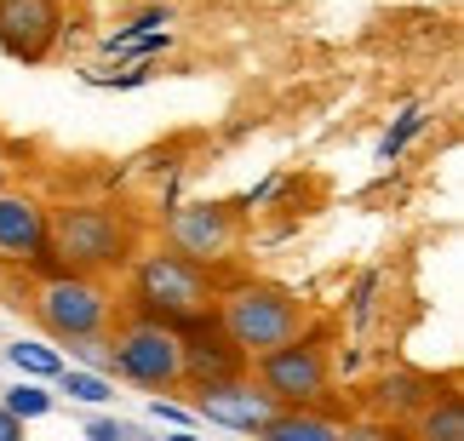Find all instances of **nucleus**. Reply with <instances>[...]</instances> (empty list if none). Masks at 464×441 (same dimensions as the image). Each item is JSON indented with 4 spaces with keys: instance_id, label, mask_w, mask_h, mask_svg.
Listing matches in <instances>:
<instances>
[{
    "instance_id": "f257e3e1",
    "label": "nucleus",
    "mask_w": 464,
    "mask_h": 441,
    "mask_svg": "<svg viewBox=\"0 0 464 441\" xmlns=\"http://www.w3.org/2000/svg\"><path fill=\"white\" fill-rule=\"evenodd\" d=\"M46 246L58 270L110 275L132 264L138 224L115 201H63V206H46Z\"/></svg>"
},
{
    "instance_id": "f03ea898",
    "label": "nucleus",
    "mask_w": 464,
    "mask_h": 441,
    "mask_svg": "<svg viewBox=\"0 0 464 441\" xmlns=\"http://www.w3.org/2000/svg\"><path fill=\"white\" fill-rule=\"evenodd\" d=\"M132 287H127V304L132 315H150L160 327H189L212 315V298H218V281H212L207 264H189L184 253L172 246H155V253H132Z\"/></svg>"
},
{
    "instance_id": "7ed1b4c3",
    "label": "nucleus",
    "mask_w": 464,
    "mask_h": 441,
    "mask_svg": "<svg viewBox=\"0 0 464 441\" xmlns=\"http://www.w3.org/2000/svg\"><path fill=\"white\" fill-rule=\"evenodd\" d=\"M212 321L236 339V350L258 356V350L304 332V304L287 287H276V281H229L212 298Z\"/></svg>"
},
{
    "instance_id": "20e7f679",
    "label": "nucleus",
    "mask_w": 464,
    "mask_h": 441,
    "mask_svg": "<svg viewBox=\"0 0 464 441\" xmlns=\"http://www.w3.org/2000/svg\"><path fill=\"white\" fill-rule=\"evenodd\" d=\"M29 310H34V321L63 344L98 339V332H110V321H115V298L103 287V275H81V270H46L34 298H29Z\"/></svg>"
},
{
    "instance_id": "39448f33",
    "label": "nucleus",
    "mask_w": 464,
    "mask_h": 441,
    "mask_svg": "<svg viewBox=\"0 0 464 441\" xmlns=\"http://www.w3.org/2000/svg\"><path fill=\"white\" fill-rule=\"evenodd\" d=\"M246 373H253V384L276 401V407H321L327 390H333L327 350H321L315 339H304V332H293V339L246 356Z\"/></svg>"
},
{
    "instance_id": "423d86ee",
    "label": "nucleus",
    "mask_w": 464,
    "mask_h": 441,
    "mask_svg": "<svg viewBox=\"0 0 464 441\" xmlns=\"http://www.w3.org/2000/svg\"><path fill=\"white\" fill-rule=\"evenodd\" d=\"M110 373L127 379L132 390L172 396V390H184V344H178L172 327L150 321V315H132L110 339Z\"/></svg>"
},
{
    "instance_id": "0eeeda50",
    "label": "nucleus",
    "mask_w": 464,
    "mask_h": 441,
    "mask_svg": "<svg viewBox=\"0 0 464 441\" xmlns=\"http://www.w3.org/2000/svg\"><path fill=\"white\" fill-rule=\"evenodd\" d=\"M0 264L6 270H58L46 246V201L0 184Z\"/></svg>"
},
{
    "instance_id": "6e6552de",
    "label": "nucleus",
    "mask_w": 464,
    "mask_h": 441,
    "mask_svg": "<svg viewBox=\"0 0 464 441\" xmlns=\"http://www.w3.org/2000/svg\"><path fill=\"white\" fill-rule=\"evenodd\" d=\"M160 241L172 253H184L189 264H224L229 246H236V213L218 201H189V206H172L167 224H160Z\"/></svg>"
},
{
    "instance_id": "1a4fd4ad",
    "label": "nucleus",
    "mask_w": 464,
    "mask_h": 441,
    "mask_svg": "<svg viewBox=\"0 0 464 441\" xmlns=\"http://www.w3.org/2000/svg\"><path fill=\"white\" fill-rule=\"evenodd\" d=\"M69 17L58 0H0V52L12 63H46L58 52Z\"/></svg>"
},
{
    "instance_id": "9d476101",
    "label": "nucleus",
    "mask_w": 464,
    "mask_h": 441,
    "mask_svg": "<svg viewBox=\"0 0 464 441\" xmlns=\"http://www.w3.org/2000/svg\"><path fill=\"white\" fill-rule=\"evenodd\" d=\"M195 396V418H207V425H224V430H241V436H258L270 425L276 401L258 390L246 373L236 379H212V384H184Z\"/></svg>"
},
{
    "instance_id": "9b49d317",
    "label": "nucleus",
    "mask_w": 464,
    "mask_h": 441,
    "mask_svg": "<svg viewBox=\"0 0 464 441\" xmlns=\"http://www.w3.org/2000/svg\"><path fill=\"white\" fill-rule=\"evenodd\" d=\"M178 344H184V384H212V379L246 373V350H236V339H229L212 315L178 327Z\"/></svg>"
},
{
    "instance_id": "f8f14e48",
    "label": "nucleus",
    "mask_w": 464,
    "mask_h": 441,
    "mask_svg": "<svg viewBox=\"0 0 464 441\" xmlns=\"http://www.w3.org/2000/svg\"><path fill=\"white\" fill-rule=\"evenodd\" d=\"M436 396V379L430 373H413V367H396V373H384L379 384H372V407L379 413H390V418H413L424 401Z\"/></svg>"
},
{
    "instance_id": "ddd939ff",
    "label": "nucleus",
    "mask_w": 464,
    "mask_h": 441,
    "mask_svg": "<svg viewBox=\"0 0 464 441\" xmlns=\"http://www.w3.org/2000/svg\"><path fill=\"white\" fill-rule=\"evenodd\" d=\"M413 436L419 441H464V401L453 390L448 396H430L413 413Z\"/></svg>"
},
{
    "instance_id": "4468645a",
    "label": "nucleus",
    "mask_w": 464,
    "mask_h": 441,
    "mask_svg": "<svg viewBox=\"0 0 464 441\" xmlns=\"http://www.w3.org/2000/svg\"><path fill=\"white\" fill-rule=\"evenodd\" d=\"M258 436H270V441H327L333 425H327V418H315L310 407H276L270 425H264Z\"/></svg>"
},
{
    "instance_id": "2eb2a0df",
    "label": "nucleus",
    "mask_w": 464,
    "mask_h": 441,
    "mask_svg": "<svg viewBox=\"0 0 464 441\" xmlns=\"http://www.w3.org/2000/svg\"><path fill=\"white\" fill-rule=\"evenodd\" d=\"M0 401H6L17 418H46V413H52V396H46V390H34V384H12V390L0 396Z\"/></svg>"
},
{
    "instance_id": "dca6fc26",
    "label": "nucleus",
    "mask_w": 464,
    "mask_h": 441,
    "mask_svg": "<svg viewBox=\"0 0 464 441\" xmlns=\"http://www.w3.org/2000/svg\"><path fill=\"white\" fill-rule=\"evenodd\" d=\"M58 379H63V396H75V401H110V384H103L98 373H69V367H58Z\"/></svg>"
},
{
    "instance_id": "f3484780",
    "label": "nucleus",
    "mask_w": 464,
    "mask_h": 441,
    "mask_svg": "<svg viewBox=\"0 0 464 441\" xmlns=\"http://www.w3.org/2000/svg\"><path fill=\"white\" fill-rule=\"evenodd\" d=\"M12 361H17V367H29V373H58V367H63L46 344H12Z\"/></svg>"
},
{
    "instance_id": "a211bd4d",
    "label": "nucleus",
    "mask_w": 464,
    "mask_h": 441,
    "mask_svg": "<svg viewBox=\"0 0 464 441\" xmlns=\"http://www.w3.org/2000/svg\"><path fill=\"white\" fill-rule=\"evenodd\" d=\"M419 127H424V110H407V115H401V127L379 144V155H384V161H390V155H401V144H407V138H413Z\"/></svg>"
},
{
    "instance_id": "6ab92c4d",
    "label": "nucleus",
    "mask_w": 464,
    "mask_h": 441,
    "mask_svg": "<svg viewBox=\"0 0 464 441\" xmlns=\"http://www.w3.org/2000/svg\"><path fill=\"white\" fill-rule=\"evenodd\" d=\"M92 436H98V441H132V436H138V425H115V418H98Z\"/></svg>"
},
{
    "instance_id": "aec40b11",
    "label": "nucleus",
    "mask_w": 464,
    "mask_h": 441,
    "mask_svg": "<svg viewBox=\"0 0 464 441\" xmlns=\"http://www.w3.org/2000/svg\"><path fill=\"white\" fill-rule=\"evenodd\" d=\"M17 436H24V418H17L6 401H0V441H17Z\"/></svg>"
},
{
    "instance_id": "412c9836",
    "label": "nucleus",
    "mask_w": 464,
    "mask_h": 441,
    "mask_svg": "<svg viewBox=\"0 0 464 441\" xmlns=\"http://www.w3.org/2000/svg\"><path fill=\"white\" fill-rule=\"evenodd\" d=\"M6 172H12V167H6V155H0V184H6Z\"/></svg>"
}]
</instances>
